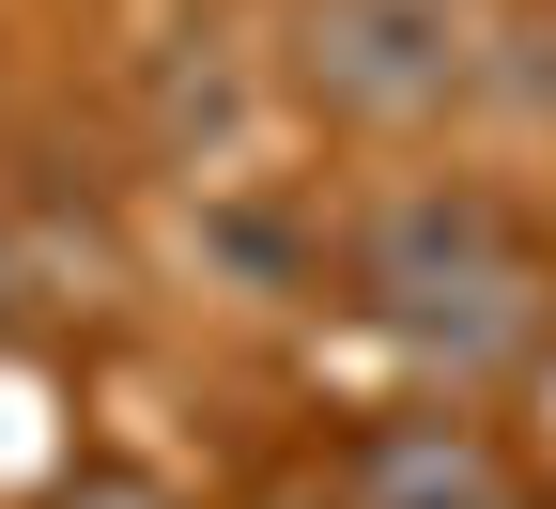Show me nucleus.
<instances>
[{
	"label": "nucleus",
	"mask_w": 556,
	"mask_h": 509,
	"mask_svg": "<svg viewBox=\"0 0 556 509\" xmlns=\"http://www.w3.org/2000/svg\"><path fill=\"white\" fill-rule=\"evenodd\" d=\"M340 294H356L402 355H433L448 386H495L556 340V263L510 216V186L479 170H417V186H371L356 232H340Z\"/></svg>",
	"instance_id": "f257e3e1"
},
{
	"label": "nucleus",
	"mask_w": 556,
	"mask_h": 509,
	"mask_svg": "<svg viewBox=\"0 0 556 509\" xmlns=\"http://www.w3.org/2000/svg\"><path fill=\"white\" fill-rule=\"evenodd\" d=\"M464 62H479L464 0H294L278 78H294L325 124H356V139H417V124L464 109Z\"/></svg>",
	"instance_id": "f03ea898"
},
{
	"label": "nucleus",
	"mask_w": 556,
	"mask_h": 509,
	"mask_svg": "<svg viewBox=\"0 0 556 509\" xmlns=\"http://www.w3.org/2000/svg\"><path fill=\"white\" fill-rule=\"evenodd\" d=\"M495 479H510V463H495V432H479V417H371L356 463H340L356 509H479Z\"/></svg>",
	"instance_id": "7ed1b4c3"
},
{
	"label": "nucleus",
	"mask_w": 556,
	"mask_h": 509,
	"mask_svg": "<svg viewBox=\"0 0 556 509\" xmlns=\"http://www.w3.org/2000/svg\"><path fill=\"white\" fill-rule=\"evenodd\" d=\"M139 93H155V139H170V155L201 170V155H232V139H248V78H232V62L217 47H155V78H139Z\"/></svg>",
	"instance_id": "20e7f679"
},
{
	"label": "nucleus",
	"mask_w": 556,
	"mask_h": 509,
	"mask_svg": "<svg viewBox=\"0 0 556 509\" xmlns=\"http://www.w3.org/2000/svg\"><path fill=\"white\" fill-rule=\"evenodd\" d=\"M62 509H170V494L139 479V463H78V479H62Z\"/></svg>",
	"instance_id": "39448f33"
},
{
	"label": "nucleus",
	"mask_w": 556,
	"mask_h": 509,
	"mask_svg": "<svg viewBox=\"0 0 556 509\" xmlns=\"http://www.w3.org/2000/svg\"><path fill=\"white\" fill-rule=\"evenodd\" d=\"M479 509H526V494H510V479H495V494H479Z\"/></svg>",
	"instance_id": "423d86ee"
},
{
	"label": "nucleus",
	"mask_w": 556,
	"mask_h": 509,
	"mask_svg": "<svg viewBox=\"0 0 556 509\" xmlns=\"http://www.w3.org/2000/svg\"><path fill=\"white\" fill-rule=\"evenodd\" d=\"M0 294H16V263H0Z\"/></svg>",
	"instance_id": "0eeeda50"
}]
</instances>
